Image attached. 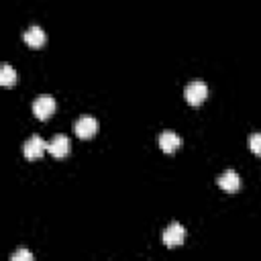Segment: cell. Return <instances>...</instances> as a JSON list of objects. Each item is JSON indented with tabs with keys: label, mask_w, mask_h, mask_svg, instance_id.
I'll list each match as a JSON object with an SVG mask.
<instances>
[{
	"label": "cell",
	"mask_w": 261,
	"mask_h": 261,
	"mask_svg": "<svg viewBox=\"0 0 261 261\" xmlns=\"http://www.w3.org/2000/svg\"><path fill=\"white\" fill-rule=\"evenodd\" d=\"M184 96H186L188 104H192V106H200V104L208 98V88H206V84H204V82L194 80V82H190V84L186 86Z\"/></svg>",
	"instance_id": "6da1fadb"
},
{
	"label": "cell",
	"mask_w": 261,
	"mask_h": 261,
	"mask_svg": "<svg viewBox=\"0 0 261 261\" xmlns=\"http://www.w3.org/2000/svg\"><path fill=\"white\" fill-rule=\"evenodd\" d=\"M55 112V98L49 96V94H43L39 96L35 102H33V114L39 118V120H49Z\"/></svg>",
	"instance_id": "7a4b0ae2"
},
{
	"label": "cell",
	"mask_w": 261,
	"mask_h": 261,
	"mask_svg": "<svg viewBox=\"0 0 261 261\" xmlns=\"http://www.w3.org/2000/svg\"><path fill=\"white\" fill-rule=\"evenodd\" d=\"M184 239H186V228H184L181 224H177V222L169 224V226L163 230V234H161V241H163V245H165L167 249L181 247V245H184Z\"/></svg>",
	"instance_id": "3957f363"
},
{
	"label": "cell",
	"mask_w": 261,
	"mask_h": 261,
	"mask_svg": "<svg viewBox=\"0 0 261 261\" xmlns=\"http://www.w3.org/2000/svg\"><path fill=\"white\" fill-rule=\"evenodd\" d=\"M45 151H47V143H45L39 135H33V137L24 143V147H22V153H24V157H27L29 161L41 159Z\"/></svg>",
	"instance_id": "277c9868"
},
{
	"label": "cell",
	"mask_w": 261,
	"mask_h": 261,
	"mask_svg": "<svg viewBox=\"0 0 261 261\" xmlns=\"http://www.w3.org/2000/svg\"><path fill=\"white\" fill-rule=\"evenodd\" d=\"M73 130H75V135H77L80 139H92V137L98 133V122H96V118H92V116H82V118L75 122Z\"/></svg>",
	"instance_id": "5b68a950"
},
{
	"label": "cell",
	"mask_w": 261,
	"mask_h": 261,
	"mask_svg": "<svg viewBox=\"0 0 261 261\" xmlns=\"http://www.w3.org/2000/svg\"><path fill=\"white\" fill-rule=\"evenodd\" d=\"M47 151H49L55 159L65 157V155L69 153V139H67L65 135H55V137L51 139V143L47 145Z\"/></svg>",
	"instance_id": "8992f818"
},
{
	"label": "cell",
	"mask_w": 261,
	"mask_h": 261,
	"mask_svg": "<svg viewBox=\"0 0 261 261\" xmlns=\"http://www.w3.org/2000/svg\"><path fill=\"white\" fill-rule=\"evenodd\" d=\"M216 184H218L224 192L232 194V192H239V188H241V177H239V173H237L234 169H226V171L216 179Z\"/></svg>",
	"instance_id": "52a82bcc"
},
{
	"label": "cell",
	"mask_w": 261,
	"mask_h": 261,
	"mask_svg": "<svg viewBox=\"0 0 261 261\" xmlns=\"http://www.w3.org/2000/svg\"><path fill=\"white\" fill-rule=\"evenodd\" d=\"M159 147H161L163 153H173L175 149L181 147V139L173 130H163L159 135Z\"/></svg>",
	"instance_id": "ba28073f"
},
{
	"label": "cell",
	"mask_w": 261,
	"mask_h": 261,
	"mask_svg": "<svg viewBox=\"0 0 261 261\" xmlns=\"http://www.w3.org/2000/svg\"><path fill=\"white\" fill-rule=\"evenodd\" d=\"M22 39L29 47L37 49V47H43L45 45V33L41 27H29L24 33H22Z\"/></svg>",
	"instance_id": "9c48e42d"
},
{
	"label": "cell",
	"mask_w": 261,
	"mask_h": 261,
	"mask_svg": "<svg viewBox=\"0 0 261 261\" xmlns=\"http://www.w3.org/2000/svg\"><path fill=\"white\" fill-rule=\"evenodd\" d=\"M16 80H18L16 71H14L8 63H4V65H2V69H0V86L10 88V86H14V84H16Z\"/></svg>",
	"instance_id": "30bf717a"
},
{
	"label": "cell",
	"mask_w": 261,
	"mask_h": 261,
	"mask_svg": "<svg viewBox=\"0 0 261 261\" xmlns=\"http://www.w3.org/2000/svg\"><path fill=\"white\" fill-rule=\"evenodd\" d=\"M249 149L255 153V155H261V133H253L249 137Z\"/></svg>",
	"instance_id": "8fae6325"
},
{
	"label": "cell",
	"mask_w": 261,
	"mask_h": 261,
	"mask_svg": "<svg viewBox=\"0 0 261 261\" xmlns=\"http://www.w3.org/2000/svg\"><path fill=\"white\" fill-rule=\"evenodd\" d=\"M12 261H33V253L31 251H27V249H20V251H16V253H12V257H10Z\"/></svg>",
	"instance_id": "7c38bea8"
}]
</instances>
